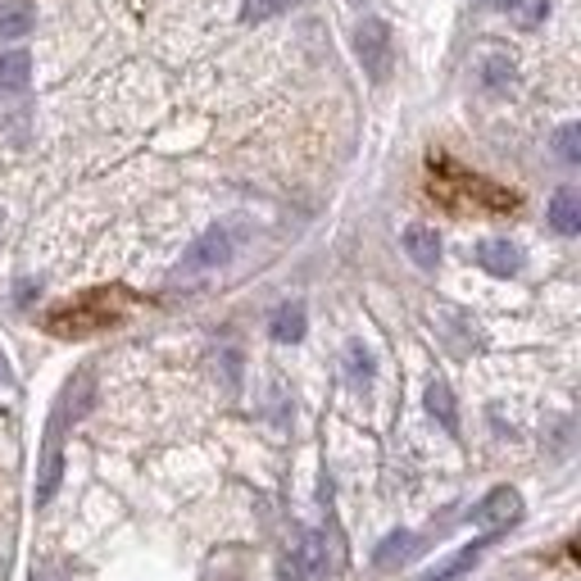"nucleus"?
<instances>
[{"mask_svg":"<svg viewBox=\"0 0 581 581\" xmlns=\"http://www.w3.org/2000/svg\"><path fill=\"white\" fill-rule=\"evenodd\" d=\"M128 304H132V295L124 287H96V291H86L69 304H59V310L46 318V327L55 336H91V332H101V327L124 318Z\"/></svg>","mask_w":581,"mask_h":581,"instance_id":"f257e3e1","label":"nucleus"},{"mask_svg":"<svg viewBox=\"0 0 581 581\" xmlns=\"http://www.w3.org/2000/svg\"><path fill=\"white\" fill-rule=\"evenodd\" d=\"M432 196H441L445 205H486V209H513L518 196L496 187V182H486L468 169H458L450 160H432Z\"/></svg>","mask_w":581,"mask_h":581,"instance_id":"f03ea898","label":"nucleus"},{"mask_svg":"<svg viewBox=\"0 0 581 581\" xmlns=\"http://www.w3.org/2000/svg\"><path fill=\"white\" fill-rule=\"evenodd\" d=\"M355 55L363 73H369L373 82H386L391 78V59H395V42H391V23L382 19H363L355 27Z\"/></svg>","mask_w":581,"mask_h":581,"instance_id":"7ed1b4c3","label":"nucleus"},{"mask_svg":"<svg viewBox=\"0 0 581 581\" xmlns=\"http://www.w3.org/2000/svg\"><path fill=\"white\" fill-rule=\"evenodd\" d=\"M59 432H65V414H55L50 432H46V450H42V464H37V504H50L59 481H65V445H59Z\"/></svg>","mask_w":581,"mask_h":581,"instance_id":"20e7f679","label":"nucleus"},{"mask_svg":"<svg viewBox=\"0 0 581 581\" xmlns=\"http://www.w3.org/2000/svg\"><path fill=\"white\" fill-rule=\"evenodd\" d=\"M232 232L228 228H209L200 241H191L187 259H182V272H209V268H223L232 259Z\"/></svg>","mask_w":581,"mask_h":581,"instance_id":"39448f33","label":"nucleus"},{"mask_svg":"<svg viewBox=\"0 0 581 581\" xmlns=\"http://www.w3.org/2000/svg\"><path fill=\"white\" fill-rule=\"evenodd\" d=\"M518 518H523V496H518L513 486H496V491L468 513V523H481V527H509V523H518Z\"/></svg>","mask_w":581,"mask_h":581,"instance_id":"423d86ee","label":"nucleus"},{"mask_svg":"<svg viewBox=\"0 0 581 581\" xmlns=\"http://www.w3.org/2000/svg\"><path fill=\"white\" fill-rule=\"evenodd\" d=\"M477 264L491 272V278H513V272L523 268V251H518L513 241H504V236H491V241H481V246H477Z\"/></svg>","mask_w":581,"mask_h":581,"instance_id":"0eeeda50","label":"nucleus"},{"mask_svg":"<svg viewBox=\"0 0 581 581\" xmlns=\"http://www.w3.org/2000/svg\"><path fill=\"white\" fill-rule=\"evenodd\" d=\"M295 581H323L327 577V545L318 536H304L300 549L291 555V568H287Z\"/></svg>","mask_w":581,"mask_h":581,"instance_id":"6e6552de","label":"nucleus"},{"mask_svg":"<svg viewBox=\"0 0 581 581\" xmlns=\"http://www.w3.org/2000/svg\"><path fill=\"white\" fill-rule=\"evenodd\" d=\"M496 536H500V532H486L481 541L464 545V549H458V555H454V559H445V563H441V568H432V572H422L418 581H454V577H464V572H468V568H473V563L481 559V549H486V545H491Z\"/></svg>","mask_w":581,"mask_h":581,"instance_id":"1a4fd4ad","label":"nucleus"},{"mask_svg":"<svg viewBox=\"0 0 581 581\" xmlns=\"http://www.w3.org/2000/svg\"><path fill=\"white\" fill-rule=\"evenodd\" d=\"M549 228H555L559 236H577L581 232V196L572 187L555 191V200H549Z\"/></svg>","mask_w":581,"mask_h":581,"instance_id":"9d476101","label":"nucleus"},{"mask_svg":"<svg viewBox=\"0 0 581 581\" xmlns=\"http://www.w3.org/2000/svg\"><path fill=\"white\" fill-rule=\"evenodd\" d=\"M405 251H409V259L418 268H437L441 264V236L432 228L414 223V228H405Z\"/></svg>","mask_w":581,"mask_h":581,"instance_id":"9b49d317","label":"nucleus"},{"mask_svg":"<svg viewBox=\"0 0 581 581\" xmlns=\"http://www.w3.org/2000/svg\"><path fill=\"white\" fill-rule=\"evenodd\" d=\"M422 400H427V414H432V418L445 427L450 437H458V409H454V391H450L445 382H427V395H422Z\"/></svg>","mask_w":581,"mask_h":581,"instance_id":"f8f14e48","label":"nucleus"},{"mask_svg":"<svg viewBox=\"0 0 581 581\" xmlns=\"http://www.w3.org/2000/svg\"><path fill=\"white\" fill-rule=\"evenodd\" d=\"M422 549V541L414 536V532H391L377 549H373V563L377 568H395V563H405V559H414Z\"/></svg>","mask_w":581,"mask_h":581,"instance_id":"ddd939ff","label":"nucleus"},{"mask_svg":"<svg viewBox=\"0 0 581 581\" xmlns=\"http://www.w3.org/2000/svg\"><path fill=\"white\" fill-rule=\"evenodd\" d=\"M27 82H33V55L27 50L0 55V91H27Z\"/></svg>","mask_w":581,"mask_h":581,"instance_id":"4468645a","label":"nucleus"},{"mask_svg":"<svg viewBox=\"0 0 581 581\" xmlns=\"http://www.w3.org/2000/svg\"><path fill=\"white\" fill-rule=\"evenodd\" d=\"M37 27V10L27 0H5L0 5V37H27Z\"/></svg>","mask_w":581,"mask_h":581,"instance_id":"2eb2a0df","label":"nucleus"},{"mask_svg":"<svg viewBox=\"0 0 581 581\" xmlns=\"http://www.w3.org/2000/svg\"><path fill=\"white\" fill-rule=\"evenodd\" d=\"M300 336H304V304H282V310L272 314V341L295 346Z\"/></svg>","mask_w":581,"mask_h":581,"instance_id":"dca6fc26","label":"nucleus"},{"mask_svg":"<svg viewBox=\"0 0 581 581\" xmlns=\"http://www.w3.org/2000/svg\"><path fill=\"white\" fill-rule=\"evenodd\" d=\"M509 82H513L509 55H486V59H481V86H486V91H504Z\"/></svg>","mask_w":581,"mask_h":581,"instance_id":"f3484780","label":"nucleus"},{"mask_svg":"<svg viewBox=\"0 0 581 581\" xmlns=\"http://www.w3.org/2000/svg\"><path fill=\"white\" fill-rule=\"evenodd\" d=\"M500 5L518 27H541L545 23V0H500Z\"/></svg>","mask_w":581,"mask_h":581,"instance_id":"a211bd4d","label":"nucleus"},{"mask_svg":"<svg viewBox=\"0 0 581 581\" xmlns=\"http://www.w3.org/2000/svg\"><path fill=\"white\" fill-rule=\"evenodd\" d=\"M346 373H350V382H355V386H369V382H373V355L363 350L359 341L346 350Z\"/></svg>","mask_w":581,"mask_h":581,"instance_id":"6ab92c4d","label":"nucleus"},{"mask_svg":"<svg viewBox=\"0 0 581 581\" xmlns=\"http://www.w3.org/2000/svg\"><path fill=\"white\" fill-rule=\"evenodd\" d=\"M291 5L295 0H246V5H241V23H264L272 14H287Z\"/></svg>","mask_w":581,"mask_h":581,"instance_id":"aec40b11","label":"nucleus"},{"mask_svg":"<svg viewBox=\"0 0 581 581\" xmlns=\"http://www.w3.org/2000/svg\"><path fill=\"white\" fill-rule=\"evenodd\" d=\"M577 141H581V128H577V124H568V128L559 132V155H563L568 164H577V160H581V146H577Z\"/></svg>","mask_w":581,"mask_h":581,"instance_id":"412c9836","label":"nucleus"},{"mask_svg":"<svg viewBox=\"0 0 581 581\" xmlns=\"http://www.w3.org/2000/svg\"><path fill=\"white\" fill-rule=\"evenodd\" d=\"M5 377H10V373H5V363H0V382H5Z\"/></svg>","mask_w":581,"mask_h":581,"instance_id":"4be33fe9","label":"nucleus"},{"mask_svg":"<svg viewBox=\"0 0 581 581\" xmlns=\"http://www.w3.org/2000/svg\"><path fill=\"white\" fill-rule=\"evenodd\" d=\"M350 5H363V0H350Z\"/></svg>","mask_w":581,"mask_h":581,"instance_id":"5701e85b","label":"nucleus"}]
</instances>
